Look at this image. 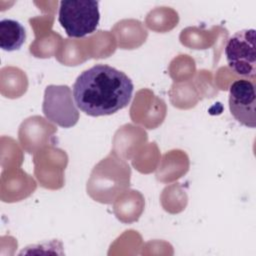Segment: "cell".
Instances as JSON below:
<instances>
[{"label": "cell", "instance_id": "6da1fadb", "mask_svg": "<svg viewBox=\"0 0 256 256\" xmlns=\"http://www.w3.org/2000/svg\"><path fill=\"white\" fill-rule=\"evenodd\" d=\"M133 90V83L124 72L106 64L83 71L72 89L76 106L93 117L112 115L125 108Z\"/></svg>", "mask_w": 256, "mask_h": 256}, {"label": "cell", "instance_id": "7a4b0ae2", "mask_svg": "<svg viewBox=\"0 0 256 256\" xmlns=\"http://www.w3.org/2000/svg\"><path fill=\"white\" fill-rule=\"evenodd\" d=\"M58 21L72 38L95 32L99 21V2L94 0H63L60 2Z\"/></svg>", "mask_w": 256, "mask_h": 256}, {"label": "cell", "instance_id": "3957f363", "mask_svg": "<svg viewBox=\"0 0 256 256\" xmlns=\"http://www.w3.org/2000/svg\"><path fill=\"white\" fill-rule=\"evenodd\" d=\"M225 55L229 68L239 76L254 81L256 76L255 30L243 29L227 41Z\"/></svg>", "mask_w": 256, "mask_h": 256}, {"label": "cell", "instance_id": "277c9868", "mask_svg": "<svg viewBox=\"0 0 256 256\" xmlns=\"http://www.w3.org/2000/svg\"><path fill=\"white\" fill-rule=\"evenodd\" d=\"M43 112L51 121L62 127H71L78 120V112L73 105L68 86L50 85L45 90Z\"/></svg>", "mask_w": 256, "mask_h": 256}, {"label": "cell", "instance_id": "5b68a950", "mask_svg": "<svg viewBox=\"0 0 256 256\" xmlns=\"http://www.w3.org/2000/svg\"><path fill=\"white\" fill-rule=\"evenodd\" d=\"M256 92L254 81L239 79L229 88V109L232 116L242 125L255 128L256 126Z\"/></svg>", "mask_w": 256, "mask_h": 256}, {"label": "cell", "instance_id": "8992f818", "mask_svg": "<svg viewBox=\"0 0 256 256\" xmlns=\"http://www.w3.org/2000/svg\"><path fill=\"white\" fill-rule=\"evenodd\" d=\"M26 39V31L21 23L13 19L0 21V47L8 52L20 49Z\"/></svg>", "mask_w": 256, "mask_h": 256}]
</instances>
